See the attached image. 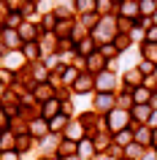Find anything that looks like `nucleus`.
Returning a JSON list of instances; mask_svg holds the SVG:
<instances>
[{"label": "nucleus", "instance_id": "f03ea898", "mask_svg": "<svg viewBox=\"0 0 157 160\" xmlns=\"http://www.w3.org/2000/svg\"><path fill=\"white\" fill-rule=\"evenodd\" d=\"M106 122H108V130L111 133H119V130H127L133 125V114H130V109H119L116 106L114 111L106 114Z\"/></svg>", "mask_w": 157, "mask_h": 160}, {"label": "nucleus", "instance_id": "b1692460", "mask_svg": "<svg viewBox=\"0 0 157 160\" xmlns=\"http://www.w3.org/2000/svg\"><path fill=\"white\" fill-rule=\"evenodd\" d=\"M17 149V133L14 130H3V136H0V152H11Z\"/></svg>", "mask_w": 157, "mask_h": 160}, {"label": "nucleus", "instance_id": "7c9ffc66", "mask_svg": "<svg viewBox=\"0 0 157 160\" xmlns=\"http://www.w3.org/2000/svg\"><path fill=\"white\" fill-rule=\"evenodd\" d=\"M138 11H141V17H149V19H152L157 14V3H155V0H141V3H138Z\"/></svg>", "mask_w": 157, "mask_h": 160}, {"label": "nucleus", "instance_id": "37998d69", "mask_svg": "<svg viewBox=\"0 0 157 160\" xmlns=\"http://www.w3.org/2000/svg\"><path fill=\"white\" fill-rule=\"evenodd\" d=\"M33 14H35V3L30 0V3H27L25 8H22V17H33Z\"/></svg>", "mask_w": 157, "mask_h": 160}, {"label": "nucleus", "instance_id": "ea45409f", "mask_svg": "<svg viewBox=\"0 0 157 160\" xmlns=\"http://www.w3.org/2000/svg\"><path fill=\"white\" fill-rule=\"evenodd\" d=\"M146 41H149V43H157V25H152V27L146 30Z\"/></svg>", "mask_w": 157, "mask_h": 160}, {"label": "nucleus", "instance_id": "c03bdc74", "mask_svg": "<svg viewBox=\"0 0 157 160\" xmlns=\"http://www.w3.org/2000/svg\"><path fill=\"white\" fill-rule=\"evenodd\" d=\"M141 160H157V149H155V147H152V149H146Z\"/></svg>", "mask_w": 157, "mask_h": 160}, {"label": "nucleus", "instance_id": "dca6fc26", "mask_svg": "<svg viewBox=\"0 0 157 160\" xmlns=\"http://www.w3.org/2000/svg\"><path fill=\"white\" fill-rule=\"evenodd\" d=\"M84 133H87V128L81 125V122H71V125L65 128V133H62V138H68V141H81Z\"/></svg>", "mask_w": 157, "mask_h": 160}, {"label": "nucleus", "instance_id": "aec40b11", "mask_svg": "<svg viewBox=\"0 0 157 160\" xmlns=\"http://www.w3.org/2000/svg\"><path fill=\"white\" fill-rule=\"evenodd\" d=\"M25 22H27V19L22 17V11H8V14H6V22H3V27H8V30H19Z\"/></svg>", "mask_w": 157, "mask_h": 160}, {"label": "nucleus", "instance_id": "c9c22d12", "mask_svg": "<svg viewBox=\"0 0 157 160\" xmlns=\"http://www.w3.org/2000/svg\"><path fill=\"white\" fill-rule=\"evenodd\" d=\"M130 41H133V38H130V35H125V33H119V35L114 38V46L119 49V54H122V52L127 49V46H130Z\"/></svg>", "mask_w": 157, "mask_h": 160}, {"label": "nucleus", "instance_id": "20e7f679", "mask_svg": "<svg viewBox=\"0 0 157 160\" xmlns=\"http://www.w3.org/2000/svg\"><path fill=\"white\" fill-rule=\"evenodd\" d=\"M27 133L33 136V138H46V136L52 133V130H49V119H43V117H33L30 122H27Z\"/></svg>", "mask_w": 157, "mask_h": 160}, {"label": "nucleus", "instance_id": "473e14b6", "mask_svg": "<svg viewBox=\"0 0 157 160\" xmlns=\"http://www.w3.org/2000/svg\"><path fill=\"white\" fill-rule=\"evenodd\" d=\"M111 8H116L114 0H95V11H98V14H103V17H111V14H108Z\"/></svg>", "mask_w": 157, "mask_h": 160}, {"label": "nucleus", "instance_id": "1a4fd4ad", "mask_svg": "<svg viewBox=\"0 0 157 160\" xmlns=\"http://www.w3.org/2000/svg\"><path fill=\"white\" fill-rule=\"evenodd\" d=\"M87 71H90L92 76H98V73H103V71H108V60L100 54V52H95L92 57H87Z\"/></svg>", "mask_w": 157, "mask_h": 160}, {"label": "nucleus", "instance_id": "8fccbe9b", "mask_svg": "<svg viewBox=\"0 0 157 160\" xmlns=\"http://www.w3.org/2000/svg\"><path fill=\"white\" fill-rule=\"evenodd\" d=\"M135 3H141V0H135Z\"/></svg>", "mask_w": 157, "mask_h": 160}, {"label": "nucleus", "instance_id": "7ed1b4c3", "mask_svg": "<svg viewBox=\"0 0 157 160\" xmlns=\"http://www.w3.org/2000/svg\"><path fill=\"white\" fill-rule=\"evenodd\" d=\"M95 90V76L90 73V71H81V76L73 82V87H71V92L73 95H87Z\"/></svg>", "mask_w": 157, "mask_h": 160}, {"label": "nucleus", "instance_id": "f704fd0d", "mask_svg": "<svg viewBox=\"0 0 157 160\" xmlns=\"http://www.w3.org/2000/svg\"><path fill=\"white\" fill-rule=\"evenodd\" d=\"M138 71L144 73V79H149V76H157V65H155V62H149V60H141Z\"/></svg>", "mask_w": 157, "mask_h": 160}, {"label": "nucleus", "instance_id": "09e8293b", "mask_svg": "<svg viewBox=\"0 0 157 160\" xmlns=\"http://www.w3.org/2000/svg\"><path fill=\"white\" fill-rule=\"evenodd\" d=\"M52 160H62V158H57V155H54V158H52Z\"/></svg>", "mask_w": 157, "mask_h": 160}, {"label": "nucleus", "instance_id": "864d4df0", "mask_svg": "<svg viewBox=\"0 0 157 160\" xmlns=\"http://www.w3.org/2000/svg\"><path fill=\"white\" fill-rule=\"evenodd\" d=\"M0 3H3V0H0Z\"/></svg>", "mask_w": 157, "mask_h": 160}, {"label": "nucleus", "instance_id": "3c124183", "mask_svg": "<svg viewBox=\"0 0 157 160\" xmlns=\"http://www.w3.org/2000/svg\"><path fill=\"white\" fill-rule=\"evenodd\" d=\"M122 160H127V158H122Z\"/></svg>", "mask_w": 157, "mask_h": 160}, {"label": "nucleus", "instance_id": "bb28decb", "mask_svg": "<svg viewBox=\"0 0 157 160\" xmlns=\"http://www.w3.org/2000/svg\"><path fill=\"white\" fill-rule=\"evenodd\" d=\"M57 71H60V79H62L68 87H73V82L81 76V71H79V68H57Z\"/></svg>", "mask_w": 157, "mask_h": 160}, {"label": "nucleus", "instance_id": "f257e3e1", "mask_svg": "<svg viewBox=\"0 0 157 160\" xmlns=\"http://www.w3.org/2000/svg\"><path fill=\"white\" fill-rule=\"evenodd\" d=\"M92 38H95V43L98 46H103V43H114V38L119 35V27H116V17H103L100 19V25L92 30Z\"/></svg>", "mask_w": 157, "mask_h": 160}, {"label": "nucleus", "instance_id": "393cba45", "mask_svg": "<svg viewBox=\"0 0 157 160\" xmlns=\"http://www.w3.org/2000/svg\"><path fill=\"white\" fill-rule=\"evenodd\" d=\"M41 82H49V68L41 62H33V84H41Z\"/></svg>", "mask_w": 157, "mask_h": 160}, {"label": "nucleus", "instance_id": "39448f33", "mask_svg": "<svg viewBox=\"0 0 157 160\" xmlns=\"http://www.w3.org/2000/svg\"><path fill=\"white\" fill-rule=\"evenodd\" d=\"M95 90L98 92H114L116 90V76L111 71H103V73L95 76Z\"/></svg>", "mask_w": 157, "mask_h": 160}, {"label": "nucleus", "instance_id": "5fc2aeb1", "mask_svg": "<svg viewBox=\"0 0 157 160\" xmlns=\"http://www.w3.org/2000/svg\"><path fill=\"white\" fill-rule=\"evenodd\" d=\"M103 160H106V158H103Z\"/></svg>", "mask_w": 157, "mask_h": 160}, {"label": "nucleus", "instance_id": "4be33fe9", "mask_svg": "<svg viewBox=\"0 0 157 160\" xmlns=\"http://www.w3.org/2000/svg\"><path fill=\"white\" fill-rule=\"evenodd\" d=\"M68 125H71V119H68V114H57V117H54V119H49V130H52V133H65V128Z\"/></svg>", "mask_w": 157, "mask_h": 160}, {"label": "nucleus", "instance_id": "ddd939ff", "mask_svg": "<svg viewBox=\"0 0 157 160\" xmlns=\"http://www.w3.org/2000/svg\"><path fill=\"white\" fill-rule=\"evenodd\" d=\"M95 52H98V43H95V38H92V35H87V38H81V41L76 43V54H79V57H92V54H95Z\"/></svg>", "mask_w": 157, "mask_h": 160}, {"label": "nucleus", "instance_id": "f8f14e48", "mask_svg": "<svg viewBox=\"0 0 157 160\" xmlns=\"http://www.w3.org/2000/svg\"><path fill=\"white\" fill-rule=\"evenodd\" d=\"M57 114H62V101L60 98H52V101L41 103V117L43 119H54Z\"/></svg>", "mask_w": 157, "mask_h": 160}, {"label": "nucleus", "instance_id": "e433bc0d", "mask_svg": "<svg viewBox=\"0 0 157 160\" xmlns=\"http://www.w3.org/2000/svg\"><path fill=\"white\" fill-rule=\"evenodd\" d=\"M98 52H100L106 60H111V57H116V54H119V49H116L114 43H103V46H98Z\"/></svg>", "mask_w": 157, "mask_h": 160}, {"label": "nucleus", "instance_id": "a18cd8bd", "mask_svg": "<svg viewBox=\"0 0 157 160\" xmlns=\"http://www.w3.org/2000/svg\"><path fill=\"white\" fill-rule=\"evenodd\" d=\"M146 125L152 128V130H155V128H157V111H152V117H149V122H146Z\"/></svg>", "mask_w": 157, "mask_h": 160}, {"label": "nucleus", "instance_id": "a878e982", "mask_svg": "<svg viewBox=\"0 0 157 160\" xmlns=\"http://www.w3.org/2000/svg\"><path fill=\"white\" fill-rule=\"evenodd\" d=\"M92 155H95V144H92V138H81V141H79V158H81V160H92Z\"/></svg>", "mask_w": 157, "mask_h": 160}, {"label": "nucleus", "instance_id": "cd10ccee", "mask_svg": "<svg viewBox=\"0 0 157 160\" xmlns=\"http://www.w3.org/2000/svg\"><path fill=\"white\" fill-rule=\"evenodd\" d=\"M33 141H35V138H33L30 133H22V136H17V152H19V155L30 152V149H33Z\"/></svg>", "mask_w": 157, "mask_h": 160}, {"label": "nucleus", "instance_id": "c756f323", "mask_svg": "<svg viewBox=\"0 0 157 160\" xmlns=\"http://www.w3.org/2000/svg\"><path fill=\"white\" fill-rule=\"evenodd\" d=\"M144 152H146V149H144L141 144L133 141L130 147H125V158H127V160H141V158H144Z\"/></svg>", "mask_w": 157, "mask_h": 160}, {"label": "nucleus", "instance_id": "c85d7f7f", "mask_svg": "<svg viewBox=\"0 0 157 160\" xmlns=\"http://www.w3.org/2000/svg\"><path fill=\"white\" fill-rule=\"evenodd\" d=\"M141 57L157 65V43H149V41H144V43H141Z\"/></svg>", "mask_w": 157, "mask_h": 160}, {"label": "nucleus", "instance_id": "58836bf2", "mask_svg": "<svg viewBox=\"0 0 157 160\" xmlns=\"http://www.w3.org/2000/svg\"><path fill=\"white\" fill-rule=\"evenodd\" d=\"M3 3H6V8H8V11H22L30 0H3Z\"/></svg>", "mask_w": 157, "mask_h": 160}, {"label": "nucleus", "instance_id": "603ef678", "mask_svg": "<svg viewBox=\"0 0 157 160\" xmlns=\"http://www.w3.org/2000/svg\"><path fill=\"white\" fill-rule=\"evenodd\" d=\"M0 57H3V54H0Z\"/></svg>", "mask_w": 157, "mask_h": 160}, {"label": "nucleus", "instance_id": "4c0bfd02", "mask_svg": "<svg viewBox=\"0 0 157 160\" xmlns=\"http://www.w3.org/2000/svg\"><path fill=\"white\" fill-rule=\"evenodd\" d=\"M79 122L90 130V125H95V122H98V114H95V111H84L81 117H79Z\"/></svg>", "mask_w": 157, "mask_h": 160}, {"label": "nucleus", "instance_id": "6ab92c4d", "mask_svg": "<svg viewBox=\"0 0 157 160\" xmlns=\"http://www.w3.org/2000/svg\"><path fill=\"white\" fill-rule=\"evenodd\" d=\"M17 33H19V38H22L25 43H30V41H38V27H35L33 22H25V25L19 27Z\"/></svg>", "mask_w": 157, "mask_h": 160}, {"label": "nucleus", "instance_id": "79ce46f5", "mask_svg": "<svg viewBox=\"0 0 157 160\" xmlns=\"http://www.w3.org/2000/svg\"><path fill=\"white\" fill-rule=\"evenodd\" d=\"M0 160H19V152L11 149V152H0Z\"/></svg>", "mask_w": 157, "mask_h": 160}, {"label": "nucleus", "instance_id": "9b49d317", "mask_svg": "<svg viewBox=\"0 0 157 160\" xmlns=\"http://www.w3.org/2000/svg\"><path fill=\"white\" fill-rule=\"evenodd\" d=\"M92 144H95V152H108L111 147H114V133H108V130L95 133L92 136Z\"/></svg>", "mask_w": 157, "mask_h": 160}, {"label": "nucleus", "instance_id": "0eeeda50", "mask_svg": "<svg viewBox=\"0 0 157 160\" xmlns=\"http://www.w3.org/2000/svg\"><path fill=\"white\" fill-rule=\"evenodd\" d=\"M116 14L125 17V19H133V22H138V17H141L135 0H122V3H116Z\"/></svg>", "mask_w": 157, "mask_h": 160}, {"label": "nucleus", "instance_id": "f3484780", "mask_svg": "<svg viewBox=\"0 0 157 160\" xmlns=\"http://www.w3.org/2000/svg\"><path fill=\"white\" fill-rule=\"evenodd\" d=\"M152 90H149L146 84H141V87H135V90H133V106H144V103H149L152 101Z\"/></svg>", "mask_w": 157, "mask_h": 160}, {"label": "nucleus", "instance_id": "a211bd4d", "mask_svg": "<svg viewBox=\"0 0 157 160\" xmlns=\"http://www.w3.org/2000/svg\"><path fill=\"white\" fill-rule=\"evenodd\" d=\"M135 144H141L144 149H152V128L149 125L135 128Z\"/></svg>", "mask_w": 157, "mask_h": 160}, {"label": "nucleus", "instance_id": "6e6552de", "mask_svg": "<svg viewBox=\"0 0 157 160\" xmlns=\"http://www.w3.org/2000/svg\"><path fill=\"white\" fill-rule=\"evenodd\" d=\"M116 106H119V103H116L114 92H98V95H95V109H98V111H103V114L114 111Z\"/></svg>", "mask_w": 157, "mask_h": 160}, {"label": "nucleus", "instance_id": "412c9836", "mask_svg": "<svg viewBox=\"0 0 157 160\" xmlns=\"http://www.w3.org/2000/svg\"><path fill=\"white\" fill-rule=\"evenodd\" d=\"M144 84V73H141L138 68H130L127 73H125V87H130V90H135V87Z\"/></svg>", "mask_w": 157, "mask_h": 160}, {"label": "nucleus", "instance_id": "a19ab883", "mask_svg": "<svg viewBox=\"0 0 157 160\" xmlns=\"http://www.w3.org/2000/svg\"><path fill=\"white\" fill-rule=\"evenodd\" d=\"M106 155H108V158H122V155H125V147H111Z\"/></svg>", "mask_w": 157, "mask_h": 160}, {"label": "nucleus", "instance_id": "72a5a7b5", "mask_svg": "<svg viewBox=\"0 0 157 160\" xmlns=\"http://www.w3.org/2000/svg\"><path fill=\"white\" fill-rule=\"evenodd\" d=\"M95 11V0H76V14H92Z\"/></svg>", "mask_w": 157, "mask_h": 160}, {"label": "nucleus", "instance_id": "49530a36", "mask_svg": "<svg viewBox=\"0 0 157 160\" xmlns=\"http://www.w3.org/2000/svg\"><path fill=\"white\" fill-rule=\"evenodd\" d=\"M71 111H73V106H71L68 101H62V114H71Z\"/></svg>", "mask_w": 157, "mask_h": 160}, {"label": "nucleus", "instance_id": "9d476101", "mask_svg": "<svg viewBox=\"0 0 157 160\" xmlns=\"http://www.w3.org/2000/svg\"><path fill=\"white\" fill-rule=\"evenodd\" d=\"M0 38H3V41H6V49H22V46H25V41H22V38H19V33L17 30H8V27H0Z\"/></svg>", "mask_w": 157, "mask_h": 160}, {"label": "nucleus", "instance_id": "2f4dec72", "mask_svg": "<svg viewBox=\"0 0 157 160\" xmlns=\"http://www.w3.org/2000/svg\"><path fill=\"white\" fill-rule=\"evenodd\" d=\"M57 25H60V19H57V14H54V11H52V14H43V19H41V27H43V30L54 33V30H57Z\"/></svg>", "mask_w": 157, "mask_h": 160}, {"label": "nucleus", "instance_id": "5701e85b", "mask_svg": "<svg viewBox=\"0 0 157 160\" xmlns=\"http://www.w3.org/2000/svg\"><path fill=\"white\" fill-rule=\"evenodd\" d=\"M133 141H135V130H133V128H127V130H119V133H114V144H116V147H130Z\"/></svg>", "mask_w": 157, "mask_h": 160}, {"label": "nucleus", "instance_id": "4468645a", "mask_svg": "<svg viewBox=\"0 0 157 160\" xmlns=\"http://www.w3.org/2000/svg\"><path fill=\"white\" fill-rule=\"evenodd\" d=\"M22 57L27 60V62H41V43L38 41H30V43H25L22 46Z\"/></svg>", "mask_w": 157, "mask_h": 160}, {"label": "nucleus", "instance_id": "2eb2a0df", "mask_svg": "<svg viewBox=\"0 0 157 160\" xmlns=\"http://www.w3.org/2000/svg\"><path fill=\"white\" fill-rule=\"evenodd\" d=\"M73 155H79V141H68V138H62L57 147V158L68 160V158H73Z\"/></svg>", "mask_w": 157, "mask_h": 160}, {"label": "nucleus", "instance_id": "6e6d98bb", "mask_svg": "<svg viewBox=\"0 0 157 160\" xmlns=\"http://www.w3.org/2000/svg\"><path fill=\"white\" fill-rule=\"evenodd\" d=\"M155 3H157V0H155Z\"/></svg>", "mask_w": 157, "mask_h": 160}, {"label": "nucleus", "instance_id": "de8ad7c7", "mask_svg": "<svg viewBox=\"0 0 157 160\" xmlns=\"http://www.w3.org/2000/svg\"><path fill=\"white\" fill-rule=\"evenodd\" d=\"M152 147H155V149H157V128H155V130H152Z\"/></svg>", "mask_w": 157, "mask_h": 160}, {"label": "nucleus", "instance_id": "423d86ee", "mask_svg": "<svg viewBox=\"0 0 157 160\" xmlns=\"http://www.w3.org/2000/svg\"><path fill=\"white\" fill-rule=\"evenodd\" d=\"M33 98H35V103H46V101H52V98H57V92H54V84H49V82L33 84Z\"/></svg>", "mask_w": 157, "mask_h": 160}]
</instances>
